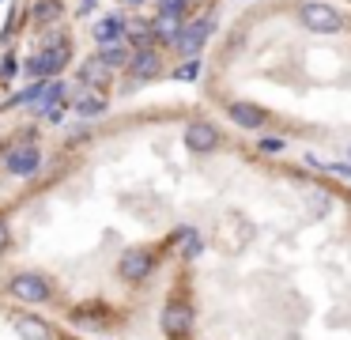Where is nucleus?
Segmentation results:
<instances>
[{
    "mask_svg": "<svg viewBox=\"0 0 351 340\" xmlns=\"http://www.w3.org/2000/svg\"><path fill=\"white\" fill-rule=\"evenodd\" d=\"M8 295L12 299H19V302H31V306H38V302H49V284H46V276H38V272H19L16 280L8 284Z\"/></svg>",
    "mask_w": 351,
    "mask_h": 340,
    "instance_id": "f257e3e1",
    "label": "nucleus"
},
{
    "mask_svg": "<svg viewBox=\"0 0 351 340\" xmlns=\"http://www.w3.org/2000/svg\"><path fill=\"white\" fill-rule=\"evenodd\" d=\"M69 65V38H53V42L42 49V57L27 60V72L31 76H57Z\"/></svg>",
    "mask_w": 351,
    "mask_h": 340,
    "instance_id": "f03ea898",
    "label": "nucleus"
},
{
    "mask_svg": "<svg viewBox=\"0 0 351 340\" xmlns=\"http://www.w3.org/2000/svg\"><path fill=\"white\" fill-rule=\"evenodd\" d=\"M189 329H193V306L185 299H174V302H167L162 306V332H167L170 340H182V337H189Z\"/></svg>",
    "mask_w": 351,
    "mask_h": 340,
    "instance_id": "7ed1b4c3",
    "label": "nucleus"
},
{
    "mask_svg": "<svg viewBox=\"0 0 351 340\" xmlns=\"http://www.w3.org/2000/svg\"><path fill=\"white\" fill-rule=\"evenodd\" d=\"M298 15H302L306 27L321 30V34H332V30L343 27V15L336 12V8H328V4H302V8H298Z\"/></svg>",
    "mask_w": 351,
    "mask_h": 340,
    "instance_id": "20e7f679",
    "label": "nucleus"
},
{
    "mask_svg": "<svg viewBox=\"0 0 351 340\" xmlns=\"http://www.w3.org/2000/svg\"><path fill=\"white\" fill-rule=\"evenodd\" d=\"M155 269V253L152 249H125L121 253V264H117V272H121V280H129V284H136V280L152 276Z\"/></svg>",
    "mask_w": 351,
    "mask_h": 340,
    "instance_id": "39448f33",
    "label": "nucleus"
},
{
    "mask_svg": "<svg viewBox=\"0 0 351 340\" xmlns=\"http://www.w3.org/2000/svg\"><path fill=\"white\" fill-rule=\"evenodd\" d=\"M4 166H8V174H16V178H31L42 166V151L34 148V144H19V148H12L8 155H4Z\"/></svg>",
    "mask_w": 351,
    "mask_h": 340,
    "instance_id": "423d86ee",
    "label": "nucleus"
},
{
    "mask_svg": "<svg viewBox=\"0 0 351 340\" xmlns=\"http://www.w3.org/2000/svg\"><path fill=\"white\" fill-rule=\"evenodd\" d=\"M208 30H212L208 19H197V23H189V27H182L178 38H174V49L182 53V57H197L200 45H204V38H208Z\"/></svg>",
    "mask_w": 351,
    "mask_h": 340,
    "instance_id": "0eeeda50",
    "label": "nucleus"
},
{
    "mask_svg": "<svg viewBox=\"0 0 351 340\" xmlns=\"http://www.w3.org/2000/svg\"><path fill=\"white\" fill-rule=\"evenodd\" d=\"M185 148L189 151H215L219 148V128L212 121H193L185 128Z\"/></svg>",
    "mask_w": 351,
    "mask_h": 340,
    "instance_id": "6e6552de",
    "label": "nucleus"
},
{
    "mask_svg": "<svg viewBox=\"0 0 351 340\" xmlns=\"http://www.w3.org/2000/svg\"><path fill=\"white\" fill-rule=\"evenodd\" d=\"M159 53L152 49V45H144V49H136L132 53V60H129V72H132V80H155V76H159Z\"/></svg>",
    "mask_w": 351,
    "mask_h": 340,
    "instance_id": "1a4fd4ad",
    "label": "nucleus"
},
{
    "mask_svg": "<svg viewBox=\"0 0 351 340\" xmlns=\"http://www.w3.org/2000/svg\"><path fill=\"white\" fill-rule=\"evenodd\" d=\"M110 80H114V68L102 57H87L84 65H80V83H87V87H106Z\"/></svg>",
    "mask_w": 351,
    "mask_h": 340,
    "instance_id": "9d476101",
    "label": "nucleus"
},
{
    "mask_svg": "<svg viewBox=\"0 0 351 340\" xmlns=\"http://www.w3.org/2000/svg\"><path fill=\"white\" fill-rule=\"evenodd\" d=\"M227 113H230V121L242 125V128H261V125H265V117H268L257 102H230Z\"/></svg>",
    "mask_w": 351,
    "mask_h": 340,
    "instance_id": "9b49d317",
    "label": "nucleus"
},
{
    "mask_svg": "<svg viewBox=\"0 0 351 340\" xmlns=\"http://www.w3.org/2000/svg\"><path fill=\"white\" fill-rule=\"evenodd\" d=\"M16 332L23 340H53V329H49L42 317H34V314H19L16 317Z\"/></svg>",
    "mask_w": 351,
    "mask_h": 340,
    "instance_id": "f8f14e48",
    "label": "nucleus"
},
{
    "mask_svg": "<svg viewBox=\"0 0 351 340\" xmlns=\"http://www.w3.org/2000/svg\"><path fill=\"white\" fill-rule=\"evenodd\" d=\"M125 30H129V27H125L121 15H102V19L95 23V38H99L102 45H106V42H121Z\"/></svg>",
    "mask_w": 351,
    "mask_h": 340,
    "instance_id": "ddd939ff",
    "label": "nucleus"
},
{
    "mask_svg": "<svg viewBox=\"0 0 351 340\" xmlns=\"http://www.w3.org/2000/svg\"><path fill=\"white\" fill-rule=\"evenodd\" d=\"M99 57L106 60L110 68H125V65L132 60V49H129L125 42H106V45L99 49Z\"/></svg>",
    "mask_w": 351,
    "mask_h": 340,
    "instance_id": "4468645a",
    "label": "nucleus"
},
{
    "mask_svg": "<svg viewBox=\"0 0 351 340\" xmlns=\"http://www.w3.org/2000/svg\"><path fill=\"white\" fill-rule=\"evenodd\" d=\"M61 98H64V83H57V80H53V83H46V87H42V95L34 98V113L42 117V113H46L49 106H57Z\"/></svg>",
    "mask_w": 351,
    "mask_h": 340,
    "instance_id": "2eb2a0df",
    "label": "nucleus"
},
{
    "mask_svg": "<svg viewBox=\"0 0 351 340\" xmlns=\"http://www.w3.org/2000/svg\"><path fill=\"white\" fill-rule=\"evenodd\" d=\"M72 317L84 321L87 329H102V325H106V310H102V306H76V310H72Z\"/></svg>",
    "mask_w": 351,
    "mask_h": 340,
    "instance_id": "dca6fc26",
    "label": "nucleus"
},
{
    "mask_svg": "<svg viewBox=\"0 0 351 340\" xmlns=\"http://www.w3.org/2000/svg\"><path fill=\"white\" fill-rule=\"evenodd\" d=\"M102 110H106V102H102L99 95H80L76 98V113H84V117H99Z\"/></svg>",
    "mask_w": 351,
    "mask_h": 340,
    "instance_id": "f3484780",
    "label": "nucleus"
},
{
    "mask_svg": "<svg viewBox=\"0 0 351 340\" xmlns=\"http://www.w3.org/2000/svg\"><path fill=\"white\" fill-rule=\"evenodd\" d=\"M34 19L38 23H57L61 19V4H57V0H38V4H34Z\"/></svg>",
    "mask_w": 351,
    "mask_h": 340,
    "instance_id": "a211bd4d",
    "label": "nucleus"
},
{
    "mask_svg": "<svg viewBox=\"0 0 351 340\" xmlns=\"http://www.w3.org/2000/svg\"><path fill=\"white\" fill-rule=\"evenodd\" d=\"M185 12H189V0H159V15H174V19H182Z\"/></svg>",
    "mask_w": 351,
    "mask_h": 340,
    "instance_id": "6ab92c4d",
    "label": "nucleus"
},
{
    "mask_svg": "<svg viewBox=\"0 0 351 340\" xmlns=\"http://www.w3.org/2000/svg\"><path fill=\"white\" fill-rule=\"evenodd\" d=\"M200 76V60H185L182 68H174V80H197Z\"/></svg>",
    "mask_w": 351,
    "mask_h": 340,
    "instance_id": "aec40b11",
    "label": "nucleus"
},
{
    "mask_svg": "<svg viewBox=\"0 0 351 340\" xmlns=\"http://www.w3.org/2000/svg\"><path fill=\"white\" fill-rule=\"evenodd\" d=\"M261 151L276 155V151H283V140H280V136H265V140H261Z\"/></svg>",
    "mask_w": 351,
    "mask_h": 340,
    "instance_id": "412c9836",
    "label": "nucleus"
},
{
    "mask_svg": "<svg viewBox=\"0 0 351 340\" xmlns=\"http://www.w3.org/2000/svg\"><path fill=\"white\" fill-rule=\"evenodd\" d=\"M12 246V234H8V219L0 216V253H4V249Z\"/></svg>",
    "mask_w": 351,
    "mask_h": 340,
    "instance_id": "4be33fe9",
    "label": "nucleus"
},
{
    "mask_svg": "<svg viewBox=\"0 0 351 340\" xmlns=\"http://www.w3.org/2000/svg\"><path fill=\"white\" fill-rule=\"evenodd\" d=\"M12 72H16V60L4 57V65H0V76H12Z\"/></svg>",
    "mask_w": 351,
    "mask_h": 340,
    "instance_id": "5701e85b",
    "label": "nucleus"
},
{
    "mask_svg": "<svg viewBox=\"0 0 351 340\" xmlns=\"http://www.w3.org/2000/svg\"><path fill=\"white\" fill-rule=\"evenodd\" d=\"M121 4H144V0H121Z\"/></svg>",
    "mask_w": 351,
    "mask_h": 340,
    "instance_id": "b1692460",
    "label": "nucleus"
}]
</instances>
